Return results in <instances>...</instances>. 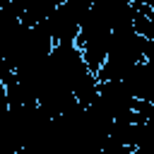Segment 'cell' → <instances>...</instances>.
Masks as SVG:
<instances>
[{
	"label": "cell",
	"instance_id": "cell-1",
	"mask_svg": "<svg viewBox=\"0 0 154 154\" xmlns=\"http://www.w3.org/2000/svg\"><path fill=\"white\" fill-rule=\"evenodd\" d=\"M144 36L135 31V26H125V29H116L108 38V53H106V63L101 65V70L96 72L99 82H108V79H123L135 65H140L144 60Z\"/></svg>",
	"mask_w": 154,
	"mask_h": 154
},
{
	"label": "cell",
	"instance_id": "cell-2",
	"mask_svg": "<svg viewBox=\"0 0 154 154\" xmlns=\"http://www.w3.org/2000/svg\"><path fill=\"white\" fill-rule=\"evenodd\" d=\"M111 29L89 10V14L82 22L79 36H77V48L82 51V58L87 63V67L96 75L101 70V65L106 63V53H108V38H111Z\"/></svg>",
	"mask_w": 154,
	"mask_h": 154
},
{
	"label": "cell",
	"instance_id": "cell-3",
	"mask_svg": "<svg viewBox=\"0 0 154 154\" xmlns=\"http://www.w3.org/2000/svg\"><path fill=\"white\" fill-rule=\"evenodd\" d=\"M82 17L70 10L65 2H60L55 7V12L38 24V29H43L48 34V38L53 41V46H72L77 43V36H79V29H82Z\"/></svg>",
	"mask_w": 154,
	"mask_h": 154
},
{
	"label": "cell",
	"instance_id": "cell-4",
	"mask_svg": "<svg viewBox=\"0 0 154 154\" xmlns=\"http://www.w3.org/2000/svg\"><path fill=\"white\" fill-rule=\"evenodd\" d=\"M91 12L111 31L132 26V19H135V5L128 2V0H94Z\"/></svg>",
	"mask_w": 154,
	"mask_h": 154
},
{
	"label": "cell",
	"instance_id": "cell-5",
	"mask_svg": "<svg viewBox=\"0 0 154 154\" xmlns=\"http://www.w3.org/2000/svg\"><path fill=\"white\" fill-rule=\"evenodd\" d=\"M123 84L130 89V94L137 101H147L154 106V65L152 63L142 60L140 65H135L123 77Z\"/></svg>",
	"mask_w": 154,
	"mask_h": 154
},
{
	"label": "cell",
	"instance_id": "cell-6",
	"mask_svg": "<svg viewBox=\"0 0 154 154\" xmlns=\"http://www.w3.org/2000/svg\"><path fill=\"white\" fill-rule=\"evenodd\" d=\"M58 5H60V0H34V2L19 14V19L24 22V26H38L41 22H46V19L55 12Z\"/></svg>",
	"mask_w": 154,
	"mask_h": 154
},
{
	"label": "cell",
	"instance_id": "cell-7",
	"mask_svg": "<svg viewBox=\"0 0 154 154\" xmlns=\"http://www.w3.org/2000/svg\"><path fill=\"white\" fill-rule=\"evenodd\" d=\"M144 60L154 65V38H147V43H144Z\"/></svg>",
	"mask_w": 154,
	"mask_h": 154
},
{
	"label": "cell",
	"instance_id": "cell-8",
	"mask_svg": "<svg viewBox=\"0 0 154 154\" xmlns=\"http://www.w3.org/2000/svg\"><path fill=\"white\" fill-rule=\"evenodd\" d=\"M142 2H144V5L152 10V14H154V0H142Z\"/></svg>",
	"mask_w": 154,
	"mask_h": 154
}]
</instances>
